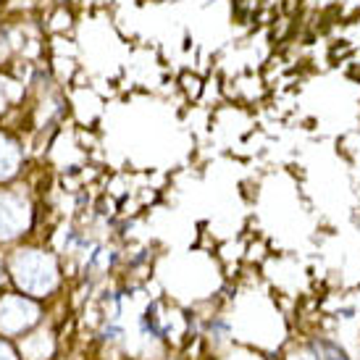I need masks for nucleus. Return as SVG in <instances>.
I'll use <instances>...</instances> for the list:
<instances>
[{
    "label": "nucleus",
    "instance_id": "obj_2",
    "mask_svg": "<svg viewBox=\"0 0 360 360\" xmlns=\"http://www.w3.org/2000/svg\"><path fill=\"white\" fill-rule=\"evenodd\" d=\"M40 310L37 305L24 297H6L0 300V331L3 334H19V331L30 329L37 321Z\"/></svg>",
    "mask_w": 360,
    "mask_h": 360
},
{
    "label": "nucleus",
    "instance_id": "obj_3",
    "mask_svg": "<svg viewBox=\"0 0 360 360\" xmlns=\"http://www.w3.org/2000/svg\"><path fill=\"white\" fill-rule=\"evenodd\" d=\"M30 226V205L19 195L0 192V240H11Z\"/></svg>",
    "mask_w": 360,
    "mask_h": 360
},
{
    "label": "nucleus",
    "instance_id": "obj_1",
    "mask_svg": "<svg viewBox=\"0 0 360 360\" xmlns=\"http://www.w3.org/2000/svg\"><path fill=\"white\" fill-rule=\"evenodd\" d=\"M11 274L24 292L45 295L56 287V263L45 252L19 250L11 260Z\"/></svg>",
    "mask_w": 360,
    "mask_h": 360
},
{
    "label": "nucleus",
    "instance_id": "obj_5",
    "mask_svg": "<svg viewBox=\"0 0 360 360\" xmlns=\"http://www.w3.org/2000/svg\"><path fill=\"white\" fill-rule=\"evenodd\" d=\"M21 350L30 360H45V355H51L53 352V342H51V334H34L30 340L21 345Z\"/></svg>",
    "mask_w": 360,
    "mask_h": 360
},
{
    "label": "nucleus",
    "instance_id": "obj_4",
    "mask_svg": "<svg viewBox=\"0 0 360 360\" xmlns=\"http://www.w3.org/2000/svg\"><path fill=\"white\" fill-rule=\"evenodd\" d=\"M19 169V148L0 134V179H8Z\"/></svg>",
    "mask_w": 360,
    "mask_h": 360
},
{
    "label": "nucleus",
    "instance_id": "obj_7",
    "mask_svg": "<svg viewBox=\"0 0 360 360\" xmlns=\"http://www.w3.org/2000/svg\"><path fill=\"white\" fill-rule=\"evenodd\" d=\"M6 108V84L0 82V110Z\"/></svg>",
    "mask_w": 360,
    "mask_h": 360
},
{
    "label": "nucleus",
    "instance_id": "obj_6",
    "mask_svg": "<svg viewBox=\"0 0 360 360\" xmlns=\"http://www.w3.org/2000/svg\"><path fill=\"white\" fill-rule=\"evenodd\" d=\"M0 360H16L13 358V352H11V347L8 345H3V342H0Z\"/></svg>",
    "mask_w": 360,
    "mask_h": 360
}]
</instances>
